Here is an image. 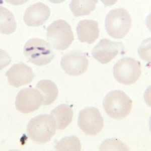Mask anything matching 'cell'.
Segmentation results:
<instances>
[{"label":"cell","instance_id":"cell-13","mask_svg":"<svg viewBox=\"0 0 151 151\" xmlns=\"http://www.w3.org/2000/svg\"><path fill=\"white\" fill-rule=\"evenodd\" d=\"M99 33L98 23L93 20L80 21L77 26L78 37L81 42L94 43L99 37Z\"/></svg>","mask_w":151,"mask_h":151},{"label":"cell","instance_id":"cell-9","mask_svg":"<svg viewBox=\"0 0 151 151\" xmlns=\"http://www.w3.org/2000/svg\"><path fill=\"white\" fill-rule=\"evenodd\" d=\"M89 60L85 53L80 51H72L62 57L60 66L65 73L71 76H78L86 72Z\"/></svg>","mask_w":151,"mask_h":151},{"label":"cell","instance_id":"cell-11","mask_svg":"<svg viewBox=\"0 0 151 151\" xmlns=\"http://www.w3.org/2000/svg\"><path fill=\"white\" fill-rule=\"evenodd\" d=\"M9 85L15 88L29 84L35 77L30 67L23 63L14 64L5 74Z\"/></svg>","mask_w":151,"mask_h":151},{"label":"cell","instance_id":"cell-10","mask_svg":"<svg viewBox=\"0 0 151 151\" xmlns=\"http://www.w3.org/2000/svg\"><path fill=\"white\" fill-rule=\"evenodd\" d=\"M42 104V96L36 89L23 88L19 91L16 97V108L21 113L34 112L37 110Z\"/></svg>","mask_w":151,"mask_h":151},{"label":"cell","instance_id":"cell-4","mask_svg":"<svg viewBox=\"0 0 151 151\" xmlns=\"http://www.w3.org/2000/svg\"><path fill=\"white\" fill-rule=\"evenodd\" d=\"M23 53L29 62L40 66L50 64L55 55L50 43L38 38H31L26 42Z\"/></svg>","mask_w":151,"mask_h":151},{"label":"cell","instance_id":"cell-6","mask_svg":"<svg viewBox=\"0 0 151 151\" xmlns=\"http://www.w3.org/2000/svg\"><path fill=\"white\" fill-rule=\"evenodd\" d=\"M113 70L114 77L120 84H134L141 76V63L134 58L125 57L117 61Z\"/></svg>","mask_w":151,"mask_h":151},{"label":"cell","instance_id":"cell-18","mask_svg":"<svg viewBox=\"0 0 151 151\" xmlns=\"http://www.w3.org/2000/svg\"><path fill=\"white\" fill-rule=\"evenodd\" d=\"M81 142L76 136L65 137L57 142L55 149L58 151H80Z\"/></svg>","mask_w":151,"mask_h":151},{"label":"cell","instance_id":"cell-7","mask_svg":"<svg viewBox=\"0 0 151 151\" xmlns=\"http://www.w3.org/2000/svg\"><path fill=\"white\" fill-rule=\"evenodd\" d=\"M78 124L86 135L95 136L102 130L104 119L98 109L88 107L79 112Z\"/></svg>","mask_w":151,"mask_h":151},{"label":"cell","instance_id":"cell-16","mask_svg":"<svg viewBox=\"0 0 151 151\" xmlns=\"http://www.w3.org/2000/svg\"><path fill=\"white\" fill-rule=\"evenodd\" d=\"M98 3L97 0H73L69 7L76 17L88 15L94 10Z\"/></svg>","mask_w":151,"mask_h":151},{"label":"cell","instance_id":"cell-1","mask_svg":"<svg viewBox=\"0 0 151 151\" xmlns=\"http://www.w3.org/2000/svg\"><path fill=\"white\" fill-rule=\"evenodd\" d=\"M55 122L50 114H40L29 121L27 132L33 142L43 144L50 142L56 131Z\"/></svg>","mask_w":151,"mask_h":151},{"label":"cell","instance_id":"cell-12","mask_svg":"<svg viewBox=\"0 0 151 151\" xmlns=\"http://www.w3.org/2000/svg\"><path fill=\"white\" fill-rule=\"evenodd\" d=\"M50 10L48 6L37 2L26 9L23 20L25 23L30 27H38L43 25L50 17Z\"/></svg>","mask_w":151,"mask_h":151},{"label":"cell","instance_id":"cell-17","mask_svg":"<svg viewBox=\"0 0 151 151\" xmlns=\"http://www.w3.org/2000/svg\"><path fill=\"white\" fill-rule=\"evenodd\" d=\"M0 31L4 35H9L14 32L17 23L14 15L5 7H0Z\"/></svg>","mask_w":151,"mask_h":151},{"label":"cell","instance_id":"cell-3","mask_svg":"<svg viewBox=\"0 0 151 151\" xmlns=\"http://www.w3.org/2000/svg\"><path fill=\"white\" fill-rule=\"evenodd\" d=\"M132 19L128 11L124 8L112 9L108 12L105 20V27L109 36L121 39L129 33Z\"/></svg>","mask_w":151,"mask_h":151},{"label":"cell","instance_id":"cell-20","mask_svg":"<svg viewBox=\"0 0 151 151\" xmlns=\"http://www.w3.org/2000/svg\"><path fill=\"white\" fill-rule=\"evenodd\" d=\"M150 38L142 42L141 46L139 48V57H141L144 60H151V44Z\"/></svg>","mask_w":151,"mask_h":151},{"label":"cell","instance_id":"cell-15","mask_svg":"<svg viewBox=\"0 0 151 151\" xmlns=\"http://www.w3.org/2000/svg\"><path fill=\"white\" fill-rule=\"evenodd\" d=\"M36 88L42 96L43 105L51 104L57 99L58 94V88L51 80H40L37 83Z\"/></svg>","mask_w":151,"mask_h":151},{"label":"cell","instance_id":"cell-19","mask_svg":"<svg viewBox=\"0 0 151 151\" xmlns=\"http://www.w3.org/2000/svg\"><path fill=\"white\" fill-rule=\"evenodd\" d=\"M100 151H129L128 146L119 139L111 138L105 139L99 147Z\"/></svg>","mask_w":151,"mask_h":151},{"label":"cell","instance_id":"cell-14","mask_svg":"<svg viewBox=\"0 0 151 151\" xmlns=\"http://www.w3.org/2000/svg\"><path fill=\"white\" fill-rule=\"evenodd\" d=\"M55 122L56 129L63 130L72 122L74 112L70 105L62 104L50 112Z\"/></svg>","mask_w":151,"mask_h":151},{"label":"cell","instance_id":"cell-8","mask_svg":"<svg viewBox=\"0 0 151 151\" xmlns=\"http://www.w3.org/2000/svg\"><path fill=\"white\" fill-rule=\"evenodd\" d=\"M124 53V47L122 42L102 39L95 46L92 51L93 58L102 64H108L118 55Z\"/></svg>","mask_w":151,"mask_h":151},{"label":"cell","instance_id":"cell-2","mask_svg":"<svg viewBox=\"0 0 151 151\" xmlns=\"http://www.w3.org/2000/svg\"><path fill=\"white\" fill-rule=\"evenodd\" d=\"M103 106L109 116L120 120L124 119L131 112L132 101L124 91L114 90L105 96Z\"/></svg>","mask_w":151,"mask_h":151},{"label":"cell","instance_id":"cell-5","mask_svg":"<svg viewBox=\"0 0 151 151\" xmlns=\"http://www.w3.org/2000/svg\"><path fill=\"white\" fill-rule=\"evenodd\" d=\"M47 38L52 48L64 50L74 41V33L70 25L63 19L54 21L47 28Z\"/></svg>","mask_w":151,"mask_h":151}]
</instances>
